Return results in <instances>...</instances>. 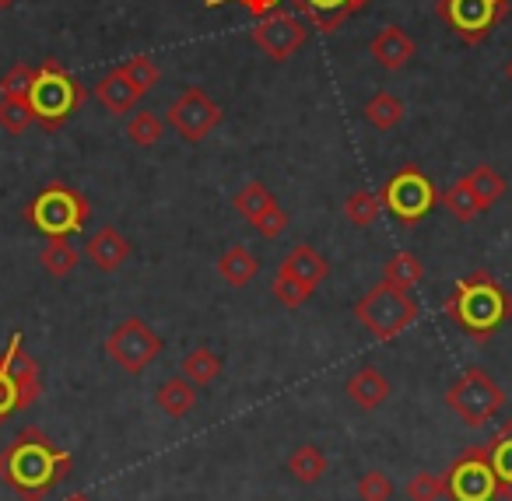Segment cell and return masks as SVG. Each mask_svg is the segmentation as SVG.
<instances>
[{
    "label": "cell",
    "mask_w": 512,
    "mask_h": 501,
    "mask_svg": "<svg viewBox=\"0 0 512 501\" xmlns=\"http://www.w3.org/2000/svg\"><path fill=\"white\" fill-rule=\"evenodd\" d=\"M74 470V456L60 449L43 428L29 424L0 449V480L22 501H43Z\"/></svg>",
    "instance_id": "cell-1"
},
{
    "label": "cell",
    "mask_w": 512,
    "mask_h": 501,
    "mask_svg": "<svg viewBox=\"0 0 512 501\" xmlns=\"http://www.w3.org/2000/svg\"><path fill=\"white\" fill-rule=\"evenodd\" d=\"M446 316L477 344H488L512 319V295L488 270H477V274L456 281L453 295L446 298Z\"/></svg>",
    "instance_id": "cell-2"
},
{
    "label": "cell",
    "mask_w": 512,
    "mask_h": 501,
    "mask_svg": "<svg viewBox=\"0 0 512 501\" xmlns=\"http://www.w3.org/2000/svg\"><path fill=\"white\" fill-rule=\"evenodd\" d=\"M88 102V88L57 60H43L29 88V106L46 134H57L74 113Z\"/></svg>",
    "instance_id": "cell-3"
},
{
    "label": "cell",
    "mask_w": 512,
    "mask_h": 501,
    "mask_svg": "<svg viewBox=\"0 0 512 501\" xmlns=\"http://www.w3.org/2000/svg\"><path fill=\"white\" fill-rule=\"evenodd\" d=\"M92 204L81 190L67 183H46L25 207V221L46 235V239H71L88 225Z\"/></svg>",
    "instance_id": "cell-4"
},
{
    "label": "cell",
    "mask_w": 512,
    "mask_h": 501,
    "mask_svg": "<svg viewBox=\"0 0 512 501\" xmlns=\"http://www.w3.org/2000/svg\"><path fill=\"white\" fill-rule=\"evenodd\" d=\"M43 396L39 361L22 347V333H15L8 351L0 354V424L29 410Z\"/></svg>",
    "instance_id": "cell-5"
},
{
    "label": "cell",
    "mask_w": 512,
    "mask_h": 501,
    "mask_svg": "<svg viewBox=\"0 0 512 501\" xmlns=\"http://www.w3.org/2000/svg\"><path fill=\"white\" fill-rule=\"evenodd\" d=\"M355 316L376 340H393L418 319V302L411 298V291H400V288H393V284L379 281L376 288H369V295L355 305Z\"/></svg>",
    "instance_id": "cell-6"
},
{
    "label": "cell",
    "mask_w": 512,
    "mask_h": 501,
    "mask_svg": "<svg viewBox=\"0 0 512 501\" xmlns=\"http://www.w3.org/2000/svg\"><path fill=\"white\" fill-rule=\"evenodd\" d=\"M512 0H435V18L467 46H477L509 18Z\"/></svg>",
    "instance_id": "cell-7"
},
{
    "label": "cell",
    "mask_w": 512,
    "mask_h": 501,
    "mask_svg": "<svg viewBox=\"0 0 512 501\" xmlns=\"http://www.w3.org/2000/svg\"><path fill=\"white\" fill-rule=\"evenodd\" d=\"M442 193L432 186V179L418 169V165H404L397 176L386 179L383 193H379V204L386 214L400 221V225H418L425 221V214H432V207L439 204Z\"/></svg>",
    "instance_id": "cell-8"
},
{
    "label": "cell",
    "mask_w": 512,
    "mask_h": 501,
    "mask_svg": "<svg viewBox=\"0 0 512 501\" xmlns=\"http://www.w3.org/2000/svg\"><path fill=\"white\" fill-rule=\"evenodd\" d=\"M505 403V393L484 368H467L453 386L446 389V407L470 428H481L484 421L498 414Z\"/></svg>",
    "instance_id": "cell-9"
},
{
    "label": "cell",
    "mask_w": 512,
    "mask_h": 501,
    "mask_svg": "<svg viewBox=\"0 0 512 501\" xmlns=\"http://www.w3.org/2000/svg\"><path fill=\"white\" fill-rule=\"evenodd\" d=\"M442 491L449 501H498V480L484 445H467L442 473Z\"/></svg>",
    "instance_id": "cell-10"
},
{
    "label": "cell",
    "mask_w": 512,
    "mask_h": 501,
    "mask_svg": "<svg viewBox=\"0 0 512 501\" xmlns=\"http://www.w3.org/2000/svg\"><path fill=\"white\" fill-rule=\"evenodd\" d=\"M106 354L127 375H141L144 368L162 354V337H158L144 319L130 316L106 337Z\"/></svg>",
    "instance_id": "cell-11"
},
{
    "label": "cell",
    "mask_w": 512,
    "mask_h": 501,
    "mask_svg": "<svg viewBox=\"0 0 512 501\" xmlns=\"http://www.w3.org/2000/svg\"><path fill=\"white\" fill-rule=\"evenodd\" d=\"M306 22H302V15H295V11H271V15L256 18L253 32H249V39L256 43V50H264L271 60H278V64H285V60H292L295 53L306 46Z\"/></svg>",
    "instance_id": "cell-12"
},
{
    "label": "cell",
    "mask_w": 512,
    "mask_h": 501,
    "mask_svg": "<svg viewBox=\"0 0 512 501\" xmlns=\"http://www.w3.org/2000/svg\"><path fill=\"white\" fill-rule=\"evenodd\" d=\"M169 123L183 141L197 144L221 123V106L204 92V88H186L169 106Z\"/></svg>",
    "instance_id": "cell-13"
},
{
    "label": "cell",
    "mask_w": 512,
    "mask_h": 501,
    "mask_svg": "<svg viewBox=\"0 0 512 501\" xmlns=\"http://www.w3.org/2000/svg\"><path fill=\"white\" fill-rule=\"evenodd\" d=\"M95 99L102 102V109H106V113L120 116V113H130V109L137 106L141 92H137V85L127 78V71H123V67H113V71L102 74L99 85H95Z\"/></svg>",
    "instance_id": "cell-14"
},
{
    "label": "cell",
    "mask_w": 512,
    "mask_h": 501,
    "mask_svg": "<svg viewBox=\"0 0 512 501\" xmlns=\"http://www.w3.org/2000/svg\"><path fill=\"white\" fill-rule=\"evenodd\" d=\"M369 50H372V57H376L379 67H386V71H404L414 57V39L407 36L400 25H386V29L372 39Z\"/></svg>",
    "instance_id": "cell-15"
},
{
    "label": "cell",
    "mask_w": 512,
    "mask_h": 501,
    "mask_svg": "<svg viewBox=\"0 0 512 501\" xmlns=\"http://www.w3.org/2000/svg\"><path fill=\"white\" fill-rule=\"evenodd\" d=\"M484 449L498 480V501H512V417L484 442Z\"/></svg>",
    "instance_id": "cell-16"
},
{
    "label": "cell",
    "mask_w": 512,
    "mask_h": 501,
    "mask_svg": "<svg viewBox=\"0 0 512 501\" xmlns=\"http://www.w3.org/2000/svg\"><path fill=\"white\" fill-rule=\"evenodd\" d=\"M278 274H288L295 277L299 284H306L309 291H316L323 281H327L330 274V263L323 260L320 253H316L313 246H295L292 253L285 256V263L278 267Z\"/></svg>",
    "instance_id": "cell-17"
},
{
    "label": "cell",
    "mask_w": 512,
    "mask_h": 501,
    "mask_svg": "<svg viewBox=\"0 0 512 501\" xmlns=\"http://www.w3.org/2000/svg\"><path fill=\"white\" fill-rule=\"evenodd\" d=\"M292 4H295V15H302L323 36H334L351 18L348 0H292Z\"/></svg>",
    "instance_id": "cell-18"
},
{
    "label": "cell",
    "mask_w": 512,
    "mask_h": 501,
    "mask_svg": "<svg viewBox=\"0 0 512 501\" xmlns=\"http://www.w3.org/2000/svg\"><path fill=\"white\" fill-rule=\"evenodd\" d=\"M88 260L95 263L99 270H116L130 260V242L123 239L116 228H99V232L88 239Z\"/></svg>",
    "instance_id": "cell-19"
},
{
    "label": "cell",
    "mask_w": 512,
    "mask_h": 501,
    "mask_svg": "<svg viewBox=\"0 0 512 501\" xmlns=\"http://www.w3.org/2000/svg\"><path fill=\"white\" fill-rule=\"evenodd\" d=\"M348 396L362 410H376V407H383L386 396H390V382H386V375L379 372V368H372V365L358 368L348 379Z\"/></svg>",
    "instance_id": "cell-20"
},
{
    "label": "cell",
    "mask_w": 512,
    "mask_h": 501,
    "mask_svg": "<svg viewBox=\"0 0 512 501\" xmlns=\"http://www.w3.org/2000/svg\"><path fill=\"white\" fill-rule=\"evenodd\" d=\"M256 270H260V260H256L246 246L225 249V253H221V260H218V277L232 284V288H246V284L256 277Z\"/></svg>",
    "instance_id": "cell-21"
},
{
    "label": "cell",
    "mask_w": 512,
    "mask_h": 501,
    "mask_svg": "<svg viewBox=\"0 0 512 501\" xmlns=\"http://www.w3.org/2000/svg\"><path fill=\"white\" fill-rule=\"evenodd\" d=\"M155 400H158V407H162V414L179 421V417L190 414L193 403H197V386H193L190 379H165L162 386H158Z\"/></svg>",
    "instance_id": "cell-22"
},
{
    "label": "cell",
    "mask_w": 512,
    "mask_h": 501,
    "mask_svg": "<svg viewBox=\"0 0 512 501\" xmlns=\"http://www.w3.org/2000/svg\"><path fill=\"white\" fill-rule=\"evenodd\" d=\"M330 470L327 463V452L320 449V445H299V449L288 456V473H292L299 484H316V480H323Z\"/></svg>",
    "instance_id": "cell-23"
},
{
    "label": "cell",
    "mask_w": 512,
    "mask_h": 501,
    "mask_svg": "<svg viewBox=\"0 0 512 501\" xmlns=\"http://www.w3.org/2000/svg\"><path fill=\"white\" fill-rule=\"evenodd\" d=\"M421 277H425V267H421V260L414 253H393L383 267V281L393 284V288H400V291L418 288Z\"/></svg>",
    "instance_id": "cell-24"
},
{
    "label": "cell",
    "mask_w": 512,
    "mask_h": 501,
    "mask_svg": "<svg viewBox=\"0 0 512 501\" xmlns=\"http://www.w3.org/2000/svg\"><path fill=\"white\" fill-rule=\"evenodd\" d=\"M179 368H183V379H190L197 389H204L221 375V358L211 351V347H197V351L186 354Z\"/></svg>",
    "instance_id": "cell-25"
},
{
    "label": "cell",
    "mask_w": 512,
    "mask_h": 501,
    "mask_svg": "<svg viewBox=\"0 0 512 501\" xmlns=\"http://www.w3.org/2000/svg\"><path fill=\"white\" fill-rule=\"evenodd\" d=\"M365 123H372L376 130H393L400 120H404V102L393 92H376L369 102H365Z\"/></svg>",
    "instance_id": "cell-26"
},
{
    "label": "cell",
    "mask_w": 512,
    "mask_h": 501,
    "mask_svg": "<svg viewBox=\"0 0 512 501\" xmlns=\"http://www.w3.org/2000/svg\"><path fill=\"white\" fill-rule=\"evenodd\" d=\"M39 263H43V270L50 277L64 281V277L74 274V267H78V249L71 246V239H50L43 253H39Z\"/></svg>",
    "instance_id": "cell-27"
},
{
    "label": "cell",
    "mask_w": 512,
    "mask_h": 501,
    "mask_svg": "<svg viewBox=\"0 0 512 501\" xmlns=\"http://www.w3.org/2000/svg\"><path fill=\"white\" fill-rule=\"evenodd\" d=\"M467 183H470V190L477 193V200H481V211H491V207L505 197V179L498 176L491 165H477V169H470Z\"/></svg>",
    "instance_id": "cell-28"
},
{
    "label": "cell",
    "mask_w": 512,
    "mask_h": 501,
    "mask_svg": "<svg viewBox=\"0 0 512 501\" xmlns=\"http://www.w3.org/2000/svg\"><path fill=\"white\" fill-rule=\"evenodd\" d=\"M439 200L446 204V211L453 214V218H460V221H474L477 214H484V211H481V200H477V193L470 190L467 176L456 179V183L449 186V190L442 193Z\"/></svg>",
    "instance_id": "cell-29"
},
{
    "label": "cell",
    "mask_w": 512,
    "mask_h": 501,
    "mask_svg": "<svg viewBox=\"0 0 512 501\" xmlns=\"http://www.w3.org/2000/svg\"><path fill=\"white\" fill-rule=\"evenodd\" d=\"M274 200H278V197H274V193L267 190L264 183H256V179H253V183H246L239 193H235V200H232V204H235V211H239L242 218H246L249 225H253V221L260 218V214H264L267 207L274 204Z\"/></svg>",
    "instance_id": "cell-30"
},
{
    "label": "cell",
    "mask_w": 512,
    "mask_h": 501,
    "mask_svg": "<svg viewBox=\"0 0 512 501\" xmlns=\"http://www.w3.org/2000/svg\"><path fill=\"white\" fill-rule=\"evenodd\" d=\"M344 214H348L351 225L358 228H372L383 214V204H379V193H369V190H355L348 200H344Z\"/></svg>",
    "instance_id": "cell-31"
},
{
    "label": "cell",
    "mask_w": 512,
    "mask_h": 501,
    "mask_svg": "<svg viewBox=\"0 0 512 501\" xmlns=\"http://www.w3.org/2000/svg\"><path fill=\"white\" fill-rule=\"evenodd\" d=\"M32 123H36V116H32L29 99H8V95H0V127L8 130V134H25Z\"/></svg>",
    "instance_id": "cell-32"
},
{
    "label": "cell",
    "mask_w": 512,
    "mask_h": 501,
    "mask_svg": "<svg viewBox=\"0 0 512 501\" xmlns=\"http://www.w3.org/2000/svg\"><path fill=\"white\" fill-rule=\"evenodd\" d=\"M165 134V123L155 113H134V120L127 123V137L137 148H155Z\"/></svg>",
    "instance_id": "cell-33"
},
{
    "label": "cell",
    "mask_w": 512,
    "mask_h": 501,
    "mask_svg": "<svg viewBox=\"0 0 512 501\" xmlns=\"http://www.w3.org/2000/svg\"><path fill=\"white\" fill-rule=\"evenodd\" d=\"M123 71H127V78L134 81L137 85V92H151V88L158 85V81H162V71H158L155 67V60L151 57H130L127 64H120Z\"/></svg>",
    "instance_id": "cell-34"
},
{
    "label": "cell",
    "mask_w": 512,
    "mask_h": 501,
    "mask_svg": "<svg viewBox=\"0 0 512 501\" xmlns=\"http://www.w3.org/2000/svg\"><path fill=\"white\" fill-rule=\"evenodd\" d=\"M32 78H36V67L15 64L4 78H0V95H8V99H29Z\"/></svg>",
    "instance_id": "cell-35"
},
{
    "label": "cell",
    "mask_w": 512,
    "mask_h": 501,
    "mask_svg": "<svg viewBox=\"0 0 512 501\" xmlns=\"http://www.w3.org/2000/svg\"><path fill=\"white\" fill-rule=\"evenodd\" d=\"M407 498L411 501H439L446 498V491H442V477L439 473H414L411 480H407Z\"/></svg>",
    "instance_id": "cell-36"
},
{
    "label": "cell",
    "mask_w": 512,
    "mask_h": 501,
    "mask_svg": "<svg viewBox=\"0 0 512 501\" xmlns=\"http://www.w3.org/2000/svg\"><path fill=\"white\" fill-rule=\"evenodd\" d=\"M309 295H313V291H309L306 284L295 281V277H288V274L274 277V298H278V302L285 305V309H302Z\"/></svg>",
    "instance_id": "cell-37"
},
{
    "label": "cell",
    "mask_w": 512,
    "mask_h": 501,
    "mask_svg": "<svg viewBox=\"0 0 512 501\" xmlns=\"http://www.w3.org/2000/svg\"><path fill=\"white\" fill-rule=\"evenodd\" d=\"M390 494H393V484L386 473L369 470L358 477V501H390Z\"/></svg>",
    "instance_id": "cell-38"
},
{
    "label": "cell",
    "mask_w": 512,
    "mask_h": 501,
    "mask_svg": "<svg viewBox=\"0 0 512 501\" xmlns=\"http://www.w3.org/2000/svg\"><path fill=\"white\" fill-rule=\"evenodd\" d=\"M253 228H256V232H260V235H264V239H278V235L288 228V211L278 204V200H274V204L267 207V211L253 221Z\"/></svg>",
    "instance_id": "cell-39"
},
{
    "label": "cell",
    "mask_w": 512,
    "mask_h": 501,
    "mask_svg": "<svg viewBox=\"0 0 512 501\" xmlns=\"http://www.w3.org/2000/svg\"><path fill=\"white\" fill-rule=\"evenodd\" d=\"M207 8H221V4H242V8L249 11L253 18H264L271 15V11L281 8V0H204Z\"/></svg>",
    "instance_id": "cell-40"
},
{
    "label": "cell",
    "mask_w": 512,
    "mask_h": 501,
    "mask_svg": "<svg viewBox=\"0 0 512 501\" xmlns=\"http://www.w3.org/2000/svg\"><path fill=\"white\" fill-rule=\"evenodd\" d=\"M365 4H372V0H348V8H351V15H355V11H362Z\"/></svg>",
    "instance_id": "cell-41"
},
{
    "label": "cell",
    "mask_w": 512,
    "mask_h": 501,
    "mask_svg": "<svg viewBox=\"0 0 512 501\" xmlns=\"http://www.w3.org/2000/svg\"><path fill=\"white\" fill-rule=\"evenodd\" d=\"M64 501H92V498H88V494H67Z\"/></svg>",
    "instance_id": "cell-42"
},
{
    "label": "cell",
    "mask_w": 512,
    "mask_h": 501,
    "mask_svg": "<svg viewBox=\"0 0 512 501\" xmlns=\"http://www.w3.org/2000/svg\"><path fill=\"white\" fill-rule=\"evenodd\" d=\"M15 4H18V0H0V8H4V11H8V8H15Z\"/></svg>",
    "instance_id": "cell-43"
},
{
    "label": "cell",
    "mask_w": 512,
    "mask_h": 501,
    "mask_svg": "<svg viewBox=\"0 0 512 501\" xmlns=\"http://www.w3.org/2000/svg\"><path fill=\"white\" fill-rule=\"evenodd\" d=\"M505 78H509V81H512V60H509V67H505Z\"/></svg>",
    "instance_id": "cell-44"
}]
</instances>
